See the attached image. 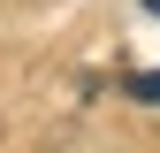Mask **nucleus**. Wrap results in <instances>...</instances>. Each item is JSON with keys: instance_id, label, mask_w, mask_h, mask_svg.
Wrapping results in <instances>:
<instances>
[{"instance_id": "1", "label": "nucleus", "mask_w": 160, "mask_h": 153, "mask_svg": "<svg viewBox=\"0 0 160 153\" xmlns=\"http://www.w3.org/2000/svg\"><path fill=\"white\" fill-rule=\"evenodd\" d=\"M130 92L137 100H160V76H130Z\"/></svg>"}]
</instances>
